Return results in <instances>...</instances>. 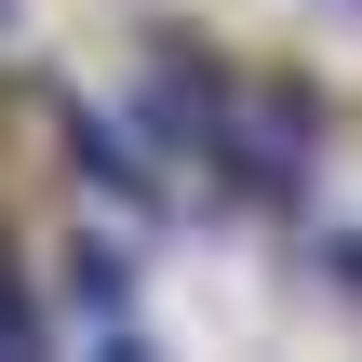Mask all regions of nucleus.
<instances>
[{
    "mask_svg": "<svg viewBox=\"0 0 362 362\" xmlns=\"http://www.w3.org/2000/svg\"><path fill=\"white\" fill-rule=\"evenodd\" d=\"M0 336H13V282H0Z\"/></svg>",
    "mask_w": 362,
    "mask_h": 362,
    "instance_id": "1",
    "label": "nucleus"
}]
</instances>
